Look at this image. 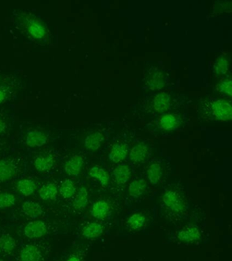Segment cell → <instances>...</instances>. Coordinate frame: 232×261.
<instances>
[{"label":"cell","mask_w":232,"mask_h":261,"mask_svg":"<svg viewBox=\"0 0 232 261\" xmlns=\"http://www.w3.org/2000/svg\"><path fill=\"white\" fill-rule=\"evenodd\" d=\"M200 114L206 120L230 122L232 119L231 101L227 99L208 98L202 100Z\"/></svg>","instance_id":"1"},{"label":"cell","mask_w":232,"mask_h":261,"mask_svg":"<svg viewBox=\"0 0 232 261\" xmlns=\"http://www.w3.org/2000/svg\"><path fill=\"white\" fill-rule=\"evenodd\" d=\"M20 24L32 38L39 41L46 38L48 34V29L44 22L38 17L24 13L22 15Z\"/></svg>","instance_id":"2"},{"label":"cell","mask_w":232,"mask_h":261,"mask_svg":"<svg viewBox=\"0 0 232 261\" xmlns=\"http://www.w3.org/2000/svg\"><path fill=\"white\" fill-rule=\"evenodd\" d=\"M168 80V76L165 72L152 66L145 73L144 87L152 92H160L167 86Z\"/></svg>","instance_id":"3"},{"label":"cell","mask_w":232,"mask_h":261,"mask_svg":"<svg viewBox=\"0 0 232 261\" xmlns=\"http://www.w3.org/2000/svg\"><path fill=\"white\" fill-rule=\"evenodd\" d=\"M148 105V108L150 112L164 114L172 106V96L166 92H160L154 94L150 97Z\"/></svg>","instance_id":"4"},{"label":"cell","mask_w":232,"mask_h":261,"mask_svg":"<svg viewBox=\"0 0 232 261\" xmlns=\"http://www.w3.org/2000/svg\"><path fill=\"white\" fill-rule=\"evenodd\" d=\"M163 202L168 209L175 213L182 212L186 209L184 198L176 190H168L164 194Z\"/></svg>","instance_id":"5"},{"label":"cell","mask_w":232,"mask_h":261,"mask_svg":"<svg viewBox=\"0 0 232 261\" xmlns=\"http://www.w3.org/2000/svg\"><path fill=\"white\" fill-rule=\"evenodd\" d=\"M182 124V117L178 113H167L160 117L158 126L164 132H170L176 130Z\"/></svg>","instance_id":"6"},{"label":"cell","mask_w":232,"mask_h":261,"mask_svg":"<svg viewBox=\"0 0 232 261\" xmlns=\"http://www.w3.org/2000/svg\"><path fill=\"white\" fill-rule=\"evenodd\" d=\"M47 232L46 224L42 221L35 220L28 223L24 228V234L30 239L42 238Z\"/></svg>","instance_id":"7"},{"label":"cell","mask_w":232,"mask_h":261,"mask_svg":"<svg viewBox=\"0 0 232 261\" xmlns=\"http://www.w3.org/2000/svg\"><path fill=\"white\" fill-rule=\"evenodd\" d=\"M150 154V146L144 142L136 144L130 150V158L132 162L140 164L148 158Z\"/></svg>","instance_id":"8"},{"label":"cell","mask_w":232,"mask_h":261,"mask_svg":"<svg viewBox=\"0 0 232 261\" xmlns=\"http://www.w3.org/2000/svg\"><path fill=\"white\" fill-rule=\"evenodd\" d=\"M129 147L127 144L116 142L113 144L108 154V160L114 164H120L127 158Z\"/></svg>","instance_id":"9"},{"label":"cell","mask_w":232,"mask_h":261,"mask_svg":"<svg viewBox=\"0 0 232 261\" xmlns=\"http://www.w3.org/2000/svg\"><path fill=\"white\" fill-rule=\"evenodd\" d=\"M230 68V58L228 54H222L216 58L213 66V73L216 78H224L228 75Z\"/></svg>","instance_id":"10"},{"label":"cell","mask_w":232,"mask_h":261,"mask_svg":"<svg viewBox=\"0 0 232 261\" xmlns=\"http://www.w3.org/2000/svg\"><path fill=\"white\" fill-rule=\"evenodd\" d=\"M84 156L74 155L66 162L64 166L65 172L70 176H77L84 168Z\"/></svg>","instance_id":"11"},{"label":"cell","mask_w":232,"mask_h":261,"mask_svg":"<svg viewBox=\"0 0 232 261\" xmlns=\"http://www.w3.org/2000/svg\"><path fill=\"white\" fill-rule=\"evenodd\" d=\"M201 238L200 230L197 226L190 225L181 230L178 234V238L184 243H194Z\"/></svg>","instance_id":"12"},{"label":"cell","mask_w":232,"mask_h":261,"mask_svg":"<svg viewBox=\"0 0 232 261\" xmlns=\"http://www.w3.org/2000/svg\"><path fill=\"white\" fill-rule=\"evenodd\" d=\"M48 137L44 132L38 130H32L26 136V144L30 148H40L46 144Z\"/></svg>","instance_id":"13"},{"label":"cell","mask_w":232,"mask_h":261,"mask_svg":"<svg viewBox=\"0 0 232 261\" xmlns=\"http://www.w3.org/2000/svg\"><path fill=\"white\" fill-rule=\"evenodd\" d=\"M105 140V135L101 130H96L86 136L84 145L86 150H98Z\"/></svg>","instance_id":"14"},{"label":"cell","mask_w":232,"mask_h":261,"mask_svg":"<svg viewBox=\"0 0 232 261\" xmlns=\"http://www.w3.org/2000/svg\"><path fill=\"white\" fill-rule=\"evenodd\" d=\"M110 207L109 204L104 200H100L95 202L90 209V214L92 216L99 220H103L110 213Z\"/></svg>","instance_id":"15"},{"label":"cell","mask_w":232,"mask_h":261,"mask_svg":"<svg viewBox=\"0 0 232 261\" xmlns=\"http://www.w3.org/2000/svg\"><path fill=\"white\" fill-rule=\"evenodd\" d=\"M56 160L52 154H41L34 160V167L40 172H46L54 168Z\"/></svg>","instance_id":"16"},{"label":"cell","mask_w":232,"mask_h":261,"mask_svg":"<svg viewBox=\"0 0 232 261\" xmlns=\"http://www.w3.org/2000/svg\"><path fill=\"white\" fill-rule=\"evenodd\" d=\"M41 252L34 245H28L22 248L20 253V261H40Z\"/></svg>","instance_id":"17"},{"label":"cell","mask_w":232,"mask_h":261,"mask_svg":"<svg viewBox=\"0 0 232 261\" xmlns=\"http://www.w3.org/2000/svg\"><path fill=\"white\" fill-rule=\"evenodd\" d=\"M16 172L14 164L8 160H0V182L12 178Z\"/></svg>","instance_id":"18"},{"label":"cell","mask_w":232,"mask_h":261,"mask_svg":"<svg viewBox=\"0 0 232 261\" xmlns=\"http://www.w3.org/2000/svg\"><path fill=\"white\" fill-rule=\"evenodd\" d=\"M22 210L24 215L32 219L37 218L43 214L42 206L33 201L24 202L22 206Z\"/></svg>","instance_id":"19"},{"label":"cell","mask_w":232,"mask_h":261,"mask_svg":"<svg viewBox=\"0 0 232 261\" xmlns=\"http://www.w3.org/2000/svg\"><path fill=\"white\" fill-rule=\"evenodd\" d=\"M146 174L149 182L154 185L158 184L163 176V169L159 162H154L149 166Z\"/></svg>","instance_id":"20"},{"label":"cell","mask_w":232,"mask_h":261,"mask_svg":"<svg viewBox=\"0 0 232 261\" xmlns=\"http://www.w3.org/2000/svg\"><path fill=\"white\" fill-rule=\"evenodd\" d=\"M104 226L98 222H92L86 225L82 230V234L88 239H94L102 236Z\"/></svg>","instance_id":"21"},{"label":"cell","mask_w":232,"mask_h":261,"mask_svg":"<svg viewBox=\"0 0 232 261\" xmlns=\"http://www.w3.org/2000/svg\"><path fill=\"white\" fill-rule=\"evenodd\" d=\"M113 176L118 184H124L131 176V170L126 164H120L113 171Z\"/></svg>","instance_id":"22"},{"label":"cell","mask_w":232,"mask_h":261,"mask_svg":"<svg viewBox=\"0 0 232 261\" xmlns=\"http://www.w3.org/2000/svg\"><path fill=\"white\" fill-rule=\"evenodd\" d=\"M88 191L86 187L81 186L74 200L73 207L76 210H82L88 206Z\"/></svg>","instance_id":"23"},{"label":"cell","mask_w":232,"mask_h":261,"mask_svg":"<svg viewBox=\"0 0 232 261\" xmlns=\"http://www.w3.org/2000/svg\"><path fill=\"white\" fill-rule=\"evenodd\" d=\"M16 188L18 192L24 196H28L34 194L37 186L34 181L31 179H22L16 183Z\"/></svg>","instance_id":"24"},{"label":"cell","mask_w":232,"mask_h":261,"mask_svg":"<svg viewBox=\"0 0 232 261\" xmlns=\"http://www.w3.org/2000/svg\"><path fill=\"white\" fill-rule=\"evenodd\" d=\"M147 183L144 179H138L132 181L129 186L130 196L133 198H138L146 190Z\"/></svg>","instance_id":"25"},{"label":"cell","mask_w":232,"mask_h":261,"mask_svg":"<svg viewBox=\"0 0 232 261\" xmlns=\"http://www.w3.org/2000/svg\"><path fill=\"white\" fill-rule=\"evenodd\" d=\"M16 246V242L9 234H4L0 237V252L11 254Z\"/></svg>","instance_id":"26"},{"label":"cell","mask_w":232,"mask_h":261,"mask_svg":"<svg viewBox=\"0 0 232 261\" xmlns=\"http://www.w3.org/2000/svg\"><path fill=\"white\" fill-rule=\"evenodd\" d=\"M216 90L224 97L231 98L232 94V80L230 76H226L216 85Z\"/></svg>","instance_id":"27"},{"label":"cell","mask_w":232,"mask_h":261,"mask_svg":"<svg viewBox=\"0 0 232 261\" xmlns=\"http://www.w3.org/2000/svg\"><path fill=\"white\" fill-rule=\"evenodd\" d=\"M58 189L54 183H47L39 190L40 198L44 201H49L56 198Z\"/></svg>","instance_id":"28"},{"label":"cell","mask_w":232,"mask_h":261,"mask_svg":"<svg viewBox=\"0 0 232 261\" xmlns=\"http://www.w3.org/2000/svg\"><path fill=\"white\" fill-rule=\"evenodd\" d=\"M60 194L66 200H69L76 194V188L74 182L71 180H65L60 188Z\"/></svg>","instance_id":"29"},{"label":"cell","mask_w":232,"mask_h":261,"mask_svg":"<svg viewBox=\"0 0 232 261\" xmlns=\"http://www.w3.org/2000/svg\"><path fill=\"white\" fill-rule=\"evenodd\" d=\"M88 175L94 178L98 179L103 186H106V185L108 184L109 180H110V176L104 169L102 168L94 167L90 168V172H88Z\"/></svg>","instance_id":"30"},{"label":"cell","mask_w":232,"mask_h":261,"mask_svg":"<svg viewBox=\"0 0 232 261\" xmlns=\"http://www.w3.org/2000/svg\"><path fill=\"white\" fill-rule=\"evenodd\" d=\"M146 218L142 214H134L128 218L127 225L128 228L133 230H138L144 224Z\"/></svg>","instance_id":"31"},{"label":"cell","mask_w":232,"mask_h":261,"mask_svg":"<svg viewBox=\"0 0 232 261\" xmlns=\"http://www.w3.org/2000/svg\"><path fill=\"white\" fill-rule=\"evenodd\" d=\"M16 198L14 194L9 192L0 194V209L12 207L16 203Z\"/></svg>","instance_id":"32"},{"label":"cell","mask_w":232,"mask_h":261,"mask_svg":"<svg viewBox=\"0 0 232 261\" xmlns=\"http://www.w3.org/2000/svg\"><path fill=\"white\" fill-rule=\"evenodd\" d=\"M10 88L11 87L6 84L0 86V104H3L8 98L10 97L12 92Z\"/></svg>","instance_id":"33"},{"label":"cell","mask_w":232,"mask_h":261,"mask_svg":"<svg viewBox=\"0 0 232 261\" xmlns=\"http://www.w3.org/2000/svg\"><path fill=\"white\" fill-rule=\"evenodd\" d=\"M7 128L6 120H5L4 117L0 114V134H3Z\"/></svg>","instance_id":"34"},{"label":"cell","mask_w":232,"mask_h":261,"mask_svg":"<svg viewBox=\"0 0 232 261\" xmlns=\"http://www.w3.org/2000/svg\"><path fill=\"white\" fill-rule=\"evenodd\" d=\"M67 261H80V260L78 256H72L70 257V258L68 259Z\"/></svg>","instance_id":"35"},{"label":"cell","mask_w":232,"mask_h":261,"mask_svg":"<svg viewBox=\"0 0 232 261\" xmlns=\"http://www.w3.org/2000/svg\"><path fill=\"white\" fill-rule=\"evenodd\" d=\"M0 261H4V260H2V259H0Z\"/></svg>","instance_id":"36"}]
</instances>
